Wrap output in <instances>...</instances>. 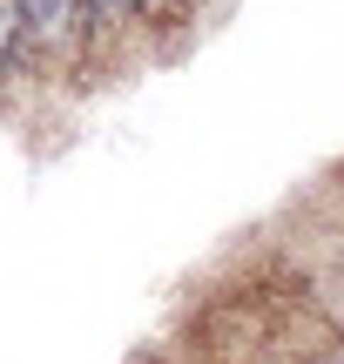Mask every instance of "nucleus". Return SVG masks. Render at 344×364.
I'll use <instances>...</instances> for the list:
<instances>
[{
	"label": "nucleus",
	"mask_w": 344,
	"mask_h": 364,
	"mask_svg": "<svg viewBox=\"0 0 344 364\" xmlns=\"http://www.w3.org/2000/svg\"><path fill=\"white\" fill-rule=\"evenodd\" d=\"M324 364H344V338H338V351H331V358H324Z\"/></svg>",
	"instance_id": "obj_3"
},
{
	"label": "nucleus",
	"mask_w": 344,
	"mask_h": 364,
	"mask_svg": "<svg viewBox=\"0 0 344 364\" xmlns=\"http://www.w3.org/2000/svg\"><path fill=\"white\" fill-rule=\"evenodd\" d=\"M14 14H21V34H27L34 68L75 61V54H88L95 41H102V27H95L88 0H14Z\"/></svg>",
	"instance_id": "obj_1"
},
{
	"label": "nucleus",
	"mask_w": 344,
	"mask_h": 364,
	"mask_svg": "<svg viewBox=\"0 0 344 364\" xmlns=\"http://www.w3.org/2000/svg\"><path fill=\"white\" fill-rule=\"evenodd\" d=\"M338 331H344V317H338Z\"/></svg>",
	"instance_id": "obj_4"
},
{
	"label": "nucleus",
	"mask_w": 344,
	"mask_h": 364,
	"mask_svg": "<svg viewBox=\"0 0 344 364\" xmlns=\"http://www.w3.org/2000/svg\"><path fill=\"white\" fill-rule=\"evenodd\" d=\"M21 68H34V54H27V34H21L14 0H0V81H14Z\"/></svg>",
	"instance_id": "obj_2"
}]
</instances>
